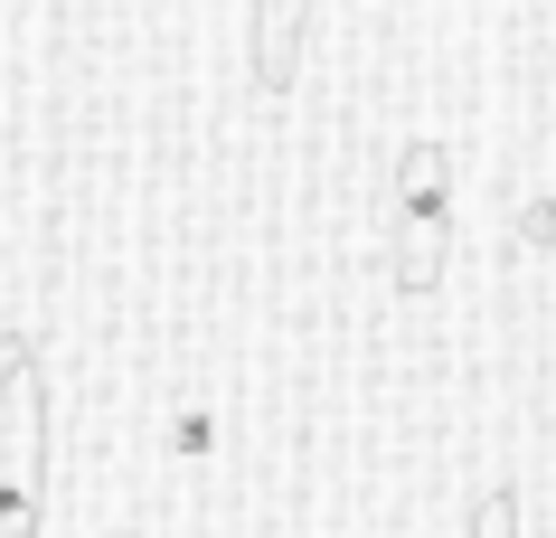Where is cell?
<instances>
[{
	"label": "cell",
	"instance_id": "cell-8",
	"mask_svg": "<svg viewBox=\"0 0 556 538\" xmlns=\"http://www.w3.org/2000/svg\"><path fill=\"white\" fill-rule=\"evenodd\" d=\"M104 538H142V529H104Z\"/></svg>",
	"mask_w": 556,
	"mask_h": 538
},
{
	"label": "cell",
	"instance_id": "cell-9",
	"mask_svg": "<svg viewBox=\"0 0 556 538\" xmlns=\"http://www.w3.org/2000/svg\"><path fill=\"white\" fill-rule=\"evenodd\" d=\"M547 66H556V48H547Z\"/></svg>",
	"mask_w": 556,
	"mask_h": 538
},
{
	"label": "cell",
	"instance_id": "cell-4",
	"mask_svg": "<svg viewBox=\"0 0 556 538\" xmlns=\"http://www.w3.org/2000/svg\"><path fill=\"white\" fill-rule=\"evenodd\" d=\"M170 463H179V473L217 463V406H207V397H179V406H170Z\"/></svg>",
	"mask_w": 556,
	"mask_h": 538
},
{
	"label": "cell",
	"instance_id": "cell-1",
	"mask_svg": "<svg viewBox=\"0 0 556 538\" xmlns=\"http://www.w3.org/2000/svg\"><path fill=\"white\" fill-rule=\"evenodd\" d=\"M387 246H396V284L425 293L453 255V142H406L396 151V189H387Z\"/></svg>",
	"mask_w": 556,
	"mask_h": 538
},
{
	"label": "cell",
	"instance_id": "cell-6",
	"mask_svg": "<svg viewBox=\"0 0 556 538\" xmlns=\"http://www.w3.org/2000/svg\"><path fill=\"white\" fill-rule=\"evenodd\" d=\"M519 246L528 255H556V199H528L519 209Z\"/></svg>",
	"mask_w": 556,
	"mask_h": 538
},
{
	"label": "cell",
	"instance_id": "cell-2",
	"mask_svg": "<svg viewBox=\"0 0 556 538\" xmlns=\"http://www.w3.org/2000/svg\"><path fill=\"white\" fill-rule=\"evenodd\" d=\"M0 538H48V397H38V359L0 388Z\"/></svg>",
	"mask_w": 556,
	"mask_h": 538
},
{
	"label": "cell",
	"instance_id": "cell-7",
	"mask_svg": "<svg viewBox=\"0 0 556 538\" xmlns=\"http://www.w3.org/2000/svg\"><path fill=\"white\" fill-rule=\"evenodd\" d=\"M20 368H29V340H20V330H0V388H10Z\"/></svg>",
	"mask_w": 556,
	"mask_h": 538
},
{
	"label": "cell",
	"instance_id": "cell-3",
	"mask_svg": "<svg viewBox=\"0 0 556 538\" xmlns=\"http://www.w3.org/2000/svg\"><path fill=\"white\" fill-rule=\"evenodd\" d=\"M302 29H312V0H255V76L264 86H293Z\"/></svg>",
	"mask_w": 556,
	"mask_h": 538
},
{
	"label": "cell",
	"instance_id": "cell-5",
	"mask_svg": "<svg viewBox=\"0 0 556 538\" xmlns=\"http://www.w3.org/2000/svg\"><path fill=\"white\" fill-rule=\"evenodd\" d=\"M471 538H519V491L500 481V491H481V510H471Z\"/></svg>",
	"mask_w": 556,
	"mask_h": 538
}]
</instances>
